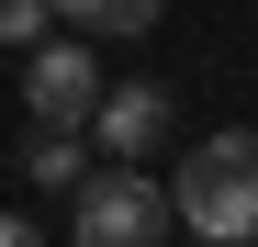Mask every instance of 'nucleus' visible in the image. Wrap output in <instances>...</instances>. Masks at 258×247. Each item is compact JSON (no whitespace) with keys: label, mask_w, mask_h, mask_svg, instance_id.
<instances>
[{"label":"nucleus","mask_w":258,"mask_h":247,"mask_svg":"<svg viewBox=\"0 0 258 247\" xmlns=\"http://www.w3.org/2000/svg\"><path fill=\"white\" fill-rule=\"evenodd\" d=\"M168 214L213 247H247L258 236V135H213L180 157V180H168Z\"/></svg>","instance_id":"obj_1"},{"label":"nucleus","mask_w":258,"mask_h":247,"mask_svg":"<svg viewBox=\"0 0 258 247\" xmlns=\"http://www.w3.org/2000/svg\"><path fill=\"white\" fill-rule=\"evenodd\" d=\"M79 247H157L168 236V191L146 169H101V180H79V214H68Z\"/></svg>","instance_id":"obj_2"},{"label":"nucleus","mask_w":258,"mask_h":247,"mask_svg":"<svg viewBox=\"0 0 258 247\" xmlns=\"http://www.w3.org/2000/svg\"><path fill=\"white\" fill-rule=\"evenodd\" d=\"M23 112L56 124V135H90V112H101V56L79 45V34H45V45L23 56Z\"/></svg>","instance_id":"obj_3"},{"label":"nucleus","mask_w":258,"mask_h":247,"mask_svg":"<svg viewBox=\"0 0 258 247\" xmlns=\"http://www.w3.org/2000/svg\"><path fill=\"white\" fill-rule=\"evenodd\" d=\"M90 146H112L123 169H146V146H168V90H157V79H135V90H101Z\"/></svg>","instance_id":"obj_4"},{"label":"nucleus","mask_w":258,"mask_h":247,"mask_svg":"<svg viewBox=\"0 0 258 247\" xmlns=\"http://www.w3.org/2000/svg\"><path fill=\"white\" fill-rule=\"evenodd\" d=\"M23 180H34V191H79V180H90V135H56V124H34Z\"/></svg>","instance_id":"obj_5"},{"label":"nucleus","mask_w":258,"mask_h":247,"mask_svg":"<svg viewBox=\"0 0 258 247\" xmlns=\"http://www.w3.org/2000/svg\"><path fill=\"white\" fill-rule=\"evenodd\" d=\"M56 12H68L79 34H146V23L168 12V0H56Z\"/></svg>","instance_id":"obj_6"},{"label":"nucleus","mask_w":258,"mask_h":247,"mask_svg":"<svg viewBox=\"0 0 258 247\" xmlns=\"http://www.w3.org/2000/svg\"><path fill=\"white\" fill-rule=\"evenodd\" d=\"M45 34H56V0H0V45H45Z\"/></svg>","instance_id":"obj_7"},{"label":"nucleus","mask_w":258,"mask_h":247,"mask_svg":"<svg viewBox=\"0 0 258 247\" xmlns=\"http://www.w3.org/2000/svg\"><path fill=\"white\" fill-rule=\"evenodd\" d=\"M0 247H45V236H34V225H23V214H0Z\"/></svg>","instance_id":"obj_8"}]
</instances>
